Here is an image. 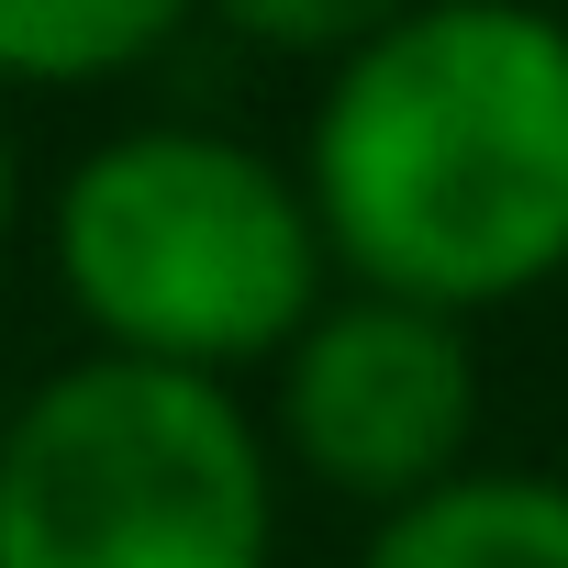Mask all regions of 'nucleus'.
I'll list each match as a JSON object with an SVG mask.
<instances>
[{
    "label": "nucleus",
    "instance_id": "nucleus-3",
    "mask_svg": "<svg viewBox=\"0 0 568 568\" xmlns=\"http://www.w3.org/2000/svg\"><path fill=\"white\" fill-rule=\"evenodd\" d=\"M0 568H278V457L223 379L68 357L12 390Z\"/></svg>",
    "mask_w": 568,
    "mask_h": 568
},
{
    "label": "nucleus",
    "instance_id": "nucleus-7",
    "mask_svg": "<svg viewBox=\"0 0 568 568\" xmlns=\"http://www.w3.org/2000/svg\"><path fill=\"white\" fill-rule=\"evenodd\" d=\"M190 12H212L234 45L256 57H302V68H346L357 45H379L402 12H424V0H190Z\"/></svg>",
    "mask_w": 568,
    "mask_h": 568
},
{
    "label": "nucleus",
    "instance_id": "nucleus-4",
    "mask_svg": "<svg viewBox=\"0 0 568 568\" xmlns=\"http://www.w3.org/2000/svg\"><path fill=\"white\" fill-rule=\"evenodd\" d=\"M479 335L424 313V302H379V291H335L291 357L267 368V457L302 468L313 490L357 501L368 524L468 479L479 446Z\"/></svg>",
    "mask_w": 568,
    "mask_h": 568
},
{
    "label": "nucleus",
    "instance_id": "nucleus-1",
    "mask_svg": "<svg viewBox=\"0 0 568 568\" xmlns=\"http://www.w3.org/2000/svg\"><path fill=\"white\" fill-rule=\"evenodd\" d=\"M302 201L346 291L479 324L568 278V12L424 0L324 68Z\"/></svg>",
    "mask_w": 568,
    "mask_h": 568
},
{
    "label": "nucleus",
    "instance_id": "nucleus-9",
    "mask_svg": "<svg viewBox=\"0 0 568 568\" xmlns=\"http://www.w3.org/2000/svg\"><path fill=\"white\" fill-rule=\"evenodd\" d=\"M0 435H12V390H0Z\"/></svg>",
    "mask_w": 568,
    "mask_h": 568
},
{
    "label": "nucleus",
    "instance_id": "nucleus-6",
    "mask_svg": "<svg viewBox=\"0 0 568 568\" xmlns=\"http://www.w3.org/2000/svg\"><path fill=\"white\" fill-rule=\"evenodd\" d=\"M179 23H190V0H0V101L12 90H112Z\"/></svg>",
    "mask_w": 568,
    "mask_h": 568
},
{
    "label": "nucleus",
    "instance_id": "nucleus-8",
    "mask_svg": "<svg viewBox=\"0 0 568 568\" xmlns=\"http://www.w3.org/2000/svg\"><path fill=\"white\" fill-rule=\"evenodd\" d=\"M23 234V156H12V112H0V256Z\"/></svg>",
    "mask_w": 568,
    "mask_h": 568
},
{
    "label": "nucleus",
    "instance_id": "nucleus-2",
    "mask_svg": "<svg viewBox=\"0 0 568 568\" xmlns=\"http://www.w3.org/2000/svg\"><path fill=\"white\" fill-rule=\"evenodd\" d=\"M57 291L90 324V357L245 379L335 302V256L302 201V168L223 123H123L101 134L45 212Z\"/></svg>",
    "mask_w": 568,
    "mask_h": 568
},
{
    "label": "nucleus",
    "instance_id": "nucleus-5",
    "mask_svg": "<svg viewBox=\"0 0 568 568\" xmlns=\"http://www.w3.org/2000/svg\"><path fill=\"white\" fill-rule=\"evenodd\" d=\"M357 568H568V479L557 468H468L368 524Z\"/></svg>",
    "mask_w": 568,
    "mask_h": 568
}]
</instances>
